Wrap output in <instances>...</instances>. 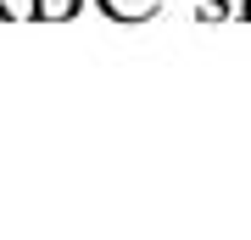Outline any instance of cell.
<instances>
[{
    "instance_id": "cell-1",
    "label": "cell",
    "mask_w": 251,
    "mask_h": 240,
    "mask_svg": "<svg viewBox=\"0 0 251 240\" xmlns=\"http://www.w3.org/2000/svg\"><path fill=\"white\" fill-rule=\"evenodd\" d=\"M100 6H106V17H117V23H145V17H156L162 0H100Z\"/></svg>"
},
{
    "instance_id": "cell-2",
    "label": "cell",
    "mask_w": 251,
    "mask_h": 240,
    "mask_svg": "<svg viewBox=\"0 0 251 240\" xmlns=\"http://www.w3.org/2000/svg\"><path fill=\"white\" fill-rule=\"evenodd\" d=\"M78 11H84V0H34V17H45V23H67Z\"/></svg>"
},
{
    "instance_id": "cell-3",
    "label": "cell",
    "mask_w": 251,
    "mask_h": 240,
    "mask_svg": "<svg viewBox=\"0 0 251 240\" xmlns=\"http://www.w3.org/2000/svg\"><path fill=\"white\" fill-rule=\"evenodd\" d=\"M0 17H11V11H6V6H0Z\"/></svg>"
}]
</instances>
